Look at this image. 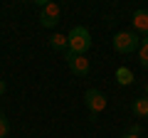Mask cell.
<instances>
[{
  "label": "cell",
  "mask_w": 148,
  "mask_h": 138,
  "mask_svg": "<svg viewBox=\"0 0 148 138\" xmlns=\"http://www.w3.org/2000/svg\"><path fill=\"white\" fill-rule=\"evenodd\" d=\"M89 49H91V35H89V30L82 27V25L72 27L69 35H67V52H72V54H86Z\"/></svg>",
  "instance_id": "6da1fadb"
},
{
  "label": "cell",
  "mask_w": 148,
  "mask_h": 138,
  "mask_svg": "<svg viewBox=\"0 0 148 138\" xmlns=\"http://www.w3.org/2000/svg\"><path fill=\"white\" fill-rule=\"evenodd\" d=\"M141 47V37H138L133 30H123L119 35H114V49L119 54H131V52H138Z\"/></svg>",
  "instance_id": "7a4b0ae2"
},
{
  "label": "cell",
  "mask_w": 148,
  "mask_h": 138,
  "mask_svg": "<svg viewBox=\"0 0 148 138\" xmlns=\"http://www.w3.org/2000/svg\"><path fill=\"white\" fill-rule=\"evenodd\" d=\"M84 104H86V109H89L91 116H99L106 109V96L101 94L99 89H86L84 91Z\"/></svg>",
  "instance_id": "3957f363"
},
{
  "label": "cell",
  "mask_w": 148,
  "mask_h": 138,
  "mask_svg": "<svg viewBox=\"0 0 148 138\" xmlns=\"http://www.w3.org/2000/svg\"><path fill=\"white\" fill-rule=\"evenodd\" d=\"M64 59H67V67L74 77H86L89 74V59L86 54H72V52H64Z\"/></svg>",
  "instance_id": "277c9868"
},
{
  "label": "cell",
  "mask_w": 148,
  "mask_h": 138,
  "mask_svg": "<svg viewBox=\"0 0 148 138\" xmlns=\"http://www.w3.org/2000/svg\"><path fill=\"white\" fill-rule=\"evenodd\" d=\"M59 15H62V10H59L57 3H45L40 8V25L42 27H54L59 22Z\"/></svg>",
  "instance_id": "5b68a950"
},
{
  "label": "cell",
  "mask_w": 148,
  "mask_h": 138,
  "mask_svg": "<svg viewBox=\"0 0 148 138\" xmlns=\"http://www.w3.org/2000/svg\"><path fill=\"white\" fill-rule=\"evenodd\" d=\"M131 22H133V32H136V35L148 37V10H136Z\"/></svg>",
  "instance_id": "8992f818"
},
{
  "label": "cell",
  "mask_w": 148,
  "mask_h": 138,
  "mask_svg": "<svg viewBox=\"0 0 148 138\" xmlns=\"http://www.w3.org/2000/svg\"><path fill=\"white\" fill-rule=\"evenodd\" d=\"M131 111L136 113V116L146 118V116H148V96H141V99H133V104H131Z\"/></svg>",
  "instance_id": "52a82bcc"
},
{
  "label": "cell",
  "mask_w": 148,
  "mask_h": 138,
  "mask_svg": "<svg viewBox=\"0 0 148 138\" xmlns=\"http://www.w3.org/2000/svg\"><path fill=\"white\" fill-rule=\"evenodd\" d=\"M49 47H52L54 52H67V35L54 32L52 37H49Z\"/></svg>",
  "instance_id": "ba28073f"
},
{
  "label": "cell",
  "mask_w": 148,
  "mask_h": 138,
  "mask_svg": "<svg viewBox=\"0 0 148 138\" xmlns=\"http://www.w3.org/2000/svg\"><path fill=\"white\" fill-rule=\"evenodd\" d=\"M116 81L121 86H128V84H133V72L128 67H119L116 69Z\"/></svg>",
  "instance_id": "9c48e42d"
},
{
  "label": "cell",
  "mask_w": 148,
  "mask_h": 138,
  "mask_svg": "<svg viewBox=\"0 0 148 138\" xmlns=\"http://www.w3.org/2000/svg\"><path fill=\"white\" fill-rule=\"evenodd\" d=\"M138 59H141V67L148 69V37H141V47H138Z\"/></svg>",
  "instance_id": "30bf717a"
},
{
  "label": "cell",
  "mask_w": 148,
  "mask_h": 138,
  "mask_svg": "<svg viewBox=\"0 0 148 138\" xmlns=\"http://www.w3.org/2000/svg\"><path fill=\"white\" fill-rule=\"evenodd\" d=\"M8 133H10V121L5 118V113L0 111V138H5Z\"/></svg>",
  "instance_id": "8fae6325"
},
{
  "label": "cell",
  "mask_w": 148,
  "mask_h": 138,
  "mask_svg": "<svg viewBox=\"0 0 148 138\" xmlns=\"http://www.w3.org/2000/svg\"><path fill=\"white\" fill-rule=\"evenodd\" d=\"M126 133H131V136H138V133H141V126H138V123H131Z\"/></svg>",
  "instance_id": "7c38bea8"
},
{
  "label": "cell",
  "mask_w": 148,
  "mask_h": 138,
  "mask_svg": "<svg viewBox=\"0 0 148 138\" xmlns=\"http://www.w3.org/2000/svg\"><path fill=\"white\" fill-rule=\"evenodd\" d=\"M5 89H8V84H5V81H3V79H0V96L5 94Z\"/></svg>",
  "instance_id": "4fadbf2b"
},
{
  "label": "cell",
  "mask_w": 148,
  "mask_h": 138,
  "mask_svg": "<svg viewBox=\"0 0 148 138\" xmlns=\"http://www.w3.org/2000/svg\"><path fill=\"white\" fill-rule=\"evenodd\" d=\"M121 138H138V136H131V133H123Z\"/></svg>",
  "instance_id": "5bb4252c"
},
{
  "label": "cell",
  "mask_w": 148,
  "mask_h": 138,
  "mask_svg": "<svg viewBox=\"0 0 148 138\" xmlns=\"http://www.w3.org/2000/svg\"><path fill=\"white\" fill-rule=\"evenodd\" d=\"M146 96H148V84H146Z\"/></svg>",
  "instance_id": "9a60e30c"
}]
</instances>
